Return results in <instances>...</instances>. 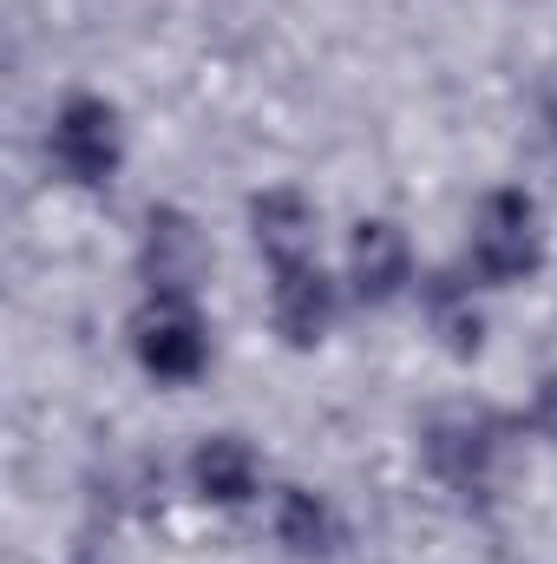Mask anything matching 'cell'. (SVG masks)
<instances>
[{"mask_svg": "<svg viewBox=\"0 0 557 564\" xmlns=\"http://www.w3.org/2000/svg\"><path fill=\"white\" fill-rule=\"evenodd\" d=\"M210 270H217L210 224L190 204H177V197L144 204L139 237H132L139 295H210Z\"/></svg>", "mask_w": 557, "mask_h": 564, "instance_id": "7", "label": "cell"}, {"mask_svg": "<svg viewBox=\"0 0 557 564\" xmlns=\"http://www.w3.org/2000/svg\"><path fill=\"white\" fill-rule=\"evenodd\" d=\"M532 112H538V132H545V144L557 151V59H551V66H538V86H532Z\"/></svg>", "mask_w": 557, "mask_h": 564, "instance_id": "13", "label": "cell"}, {"mask_svg": "<svg viewBox=\"0 0 557 564\" xmlns=\"http://www.w3.org/2000/svg\"><path fill=\"white\" fill-rule=\"evenodd\" d=\"M256 519L282 564H341L354 552V512L341 506V492H328L315 479H276V492Z\"/></svg>", "mask_w": 557, "mask_h": 564, "instance_id": "9", "label": "cell"}, {"mask_svg": "<svg viewBox=\"0 0 557 564\" xmlns=\"http://www.w3.org/2000/svg\"><path fill=\"white\" fill-rule=\"evenodd\" d=\"M59 564H119V552H112L106 539H79V545H66Z\"/></svg>", "mask_w": 557, "mask_h": 564, "instance_id": "14", "label": "cell"}, {"mask_svg": "<svg viewBox=\"0 0 557 564\" xmlns=\"http://www.w3.org/2000/svg\"><path fill=\"white\" fill-rule=\"evenodd\" d=\"M492 302L459 263H426V276L414 289V322L426 335V348L452 368H479L492 348Z\"/></svg>", "mask_w": 557, "mask_h": 564, "instance_id": "11", "label": "cell"}, {"mask_svg": "<svg viewBox=\"0 0 557 564\" xmlns=\"http://www.w3.org/2000/svg\"><path fill=\"white\" fill-rule=\"evenodd\" d=\"M40 164L73 197H112L132 171V112L106 86H66L46 106Z\"/></svg>", "mask_w": 557, "mask_h": 564, "instance_id": "3", "label": "cell"}, {"mask_svg": "<svg viewBox=\"0 0 557 564\" xmlns=\"http://www.w3.org/2000/svg\"><path fill=\"white\" fill-rule=\"evenodd\" d=\"M335 270L348 282V302L354 315H394V308H414V289L426 276V257H419L414 230L387 210H361L348 230H341V250H335Z\"/></svg>", "mask_w": 557, "mask_h": 564, "instance_id": "6", "label": "cell"}, {"mask_svg": "<svg viewBox=\"0 0 557 564\" xmlns=\"http://www.w3.org/2000/svg\"><path fill=\"white\" fill-rule=\"evenodd\" d=\"M243 237H250V257L256 270H295V263H321L328 257V210L308 184L276 177V184H256L243 197Z\"/></svg>", "mask_w": 557, "mask_h": 564, "instance_id": "10", "label": "cell"}, {"mask_svg": "<svg viewBox=\"0 0 557 564\" xmlns=\"http://www.w3.org/2000/svg\"><path fill=\"white\" fill-rule=\"evenodd\" d=\"M125 361L157 394H190L217 375V322L204 295H139L125 315Z\"/></svg>", "mask_w": 557, "mask_h": 564, "instance_id": "4", "label": "cell"}, {"mask_svg": "<svg viewBox=\"0 0 557 564\" xmlns=\"http://www.w3.org/2000/svg\"><path fill=\"white\" fill-rule=\"evenodd\" d=\"M525 433L518 414L492 408V401H439L414 426V466L419 479L466 519H485L505 499L512 459H518Z\"/></svg>", "mask_w": 557, "mask_h": 564, "instance_id": "1", "label": "cell"}, {"mask_svg": "<svg viewBox=\"0 0 557 564\" xmlns=\"http://www.w3.org/2000/svg\"><path fill=\"white\" fill-rule=\"evenodd\" d=\"M348 315H354V302H348V282L335 270V257L263 276V328L282 355H321Z\"/></svg>", "mask_w": 557, "mask_h": 564, "instance_id": "8", "label": "cell"}, {"mask_svg": "<svg viewBox=\"0 0 557 564\" xmlns=\"http://www.w3.org/2000/svg\"><path fill=\"white\" fill-rule=\"evenodd\" d=\"M177 492L197 506V512H217V519H256L276 492V466L263 453L256 433L243 426H204L184 459H177Z\"/></svg>", "mask_w": 557, "mask_h": 564, "instance_id": "5", "label": "cell"}, {"mask_svg": "<svg viewBox=\"0 0 557 564\" xmlns=\"http://www.w3.org/2000/svg\"><path fill=\"white\" fill-rule=\"evenodd\" d=\"M518 433H525V446H551L557 453V368H545V375L525 388V401H518Z\"/></svg>", "mask_w": 557, "mask_h": 564, "instance_id": "12", "label": "cell"}, {"mask_svg": "<svg viewBox=\"0 0 557 564\" xmlns=\"http://www.w3.org/2000/svg\"><path fill=\"white\" fill-rule=\"evenodd\" d=\"M551 210L525 177H499L466 204V230L452 263L479 282L485 295H518L538 289L551 270Z\"/></svg>", "mask_w": 557, "mask_h": 564, "instance_id": "2", "label": "cell"}]
</instances>
